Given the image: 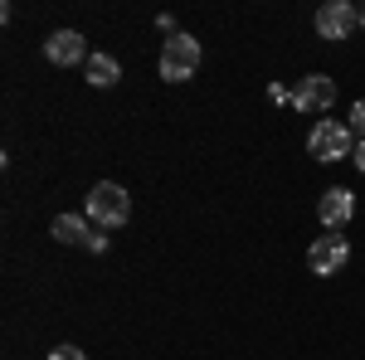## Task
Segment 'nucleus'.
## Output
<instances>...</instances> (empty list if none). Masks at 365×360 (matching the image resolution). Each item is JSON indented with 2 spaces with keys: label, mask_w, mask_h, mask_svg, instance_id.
Returning <instances> with one entry per match:
<instances>
[{
  "label": "nucleus",
  "mask_w": 365,
  "mask_h": 360,
  "mask_svg": "<svg viewBox=\"0 0 365 360\" xmlns=\"http://www.w3.org/2000/svg\"><path fill=\"white\" fill-rule=\"evenodd\" d=\"M49 234H54L58 244H88V220L83 215H58L49 224Z\"/></svg>",
  "instance_id": "obj_10"
},
{
  "label": "nucleus",
  "mask_w": 365,
  "mask_h": 360,
  "mask_svg": "<svg viewBox=\"0 0 365 360\" xmlns=\"http://www.w3.org/2000/svg\"><path fill=\"white\" fill-rule=\"evenodd\" d=\"M83 68H88V83L93 88H117L122 83V63H117L113 54H93Z\"/></svg>",
  "instance_id": "obj_9"
},
{
  "label": "nucleus",
  "mask_w": 365,
  "mask_h": 360,
  "mask_svg": "<svg viewBox=\"0 0 365 360\" xmlns=\"http://www.w3.org/2000/svg\"><path fill=\"white\" fill-rule=\"evenodd\" d=\"M268 98H273V103H292V93H287L282 83H273V88H268Z\"/></svg>",
  "instance_id": "obj_15"
},
{
  "label": "nucleus",
  "mask_w": 365,
  "mask_h": 360,
  "mask_svg": "<svg viewBox=\"0 0 365 360\" xmlns=\"http://www.w3.org/2000/svg\"><path fill=\"white\" fill-rule=\"evenodd\" d=\"M351 132H356V137L365 141V98L356 103V108H351Z\"/></svg>",
  "instance_id": "obj_11"
},
{
  "label": "nucleus",
  "mask_w": 365,
  "mask_h": 360,
  "mask_svg": "<svg viewBox=\"0 0 365 360\" xmlns=\"http://www.w3.org/2000/svg\"><path fill=\"white\" fill-rule=\"evenodd\" d=\"M44 58L49 63H58V68H73V63H88V44H83V34L78 29H54L49 39H44Z\"/></svg>",
  "instance_id": "obj_6"
},
{
  "label": "nucleus",
  "mask_w": 365,
  "mask_h": 360,
  "mask_svg": "<svg viewBox=\"0 0 365 360\" xmlns=\"http://www.w3.org/2000/svg\"><path fill=\"white\" fill-rule=\"evenodd\" d=\"M88 220H98L103 229H117V224L132 220V195L122 190L117 180H98L93 190H88Z\"/></svg>",
  "instance_id": "obj_1"
},
{
  "label": "nucleus",
  "mask_w": 365,
  "mask_h": 360,
  "mask_svg": "<svg viewBox=\"0 0 365 360\" xmlns=\"http://www.w3.org/2000/svg\"><path fill=\"white\" fill-rule=\"evenodd\" d=\"M346 263H351V244H346V234H322V239L307 249V268H312L317 277L341 273Z\"/></svg>",
  "instance_id": "obj_4"
},
{
  "label": "nucleus",
  "mask_w": 365,
  "mask_h": 360,
  "mask_svg": "<svg viewBox=\"0 0 365 360\" xmlns=\"http://www.w3.org/2000/svg\"><path fill=\"white\" fill-rule=\"evenodd\" d=\"M331 103H336V83L327 73H307L302 83L292 88V108L297 112H327Z\"/></svg>",
  "instance_id": "obj_7"
},
{
  "label": "nucleus",
  "mask_w": 365,
  "mask_h": 360,
  "mask_svg": "<svg viewBox=\"0 0 365 360\" xmlns=\"http://www.w3.org/2000/svg\"><path fill=\"white\" fill-rule=\"evenodd\" d=\"M361 25H365V10H361Z\"/></svg>",
  "instance_id": "obj_17"
},
{
  "label": "nucleus",
  "mask_w": 365,
  "mask_h": 360,
  "mask_svg": "<svg viewBox=\"0 0 365 360\" xmlns=\"http://www.w3.org/2000/svg\"><path fill=\"white\" fill-rule=\"evenodd\" d=\"M49 360H88V356L78 351V346H54V351H49Z\"/></svg>",
  "instance_id": "obj_12"
},
{
  "label": "nucleus",
  "mask_w": 365,
  "mask_h": 360,
  "mask_svg": "<svg viewBox=\"0 0 365 360\" xmlns=\"http://www.w3.org/2000/svg\"><path fill=\"white\" fill-rule=\"evenodd\" d=\"M83 249H88V253H108V234H88Z\"/></svg>",
  "instance_id": "obj_13"
},
{
  "label": "nucleus",
  "mask_w": 365,
  "mask_h": 360,
  "mask_svg": "<svg viewBox=\"0 0 365 360\" xmlns=\"http://www.w3.org/2000/svg\"><path fill=\"white\" fill-rule=\"evenodd\" d=\"M351 161H356V170L365 175V141H356V156H351Z\"/></svg>",
  "instance_id": "obj_16"
},
{
  "label": "nucleus",
  "mask_w": 365,
  "mask_h": 360,
  "mask_svg": "<svg viewBox=\"0 0 365 360\" xmlns=\"http://www.w3.org/2000/svg\"><path fill=\"white\" fill-rule=\"evenodd\" d=\"M156 29H161V34H170V39H175V34H180V29H175V20H170V15H156Z\"/></svg>",
  "instance_id": "obj_14"
},
{
  "label": "nucleus",
  "mask_w": 365,
  "mask_h": 360,
  "mask_svg": "<svg viewBox=\"0 0 365 360\" xmlns=\"http://www.w3.org/2000/svg\"><path fill=\"white\" fill-rule=\"evenodd\" d=\"M356 25H361V10H356L351 0H327V5L317 10V34H322V39H331V44L346 39Z\"/></svg>",
  "instance_id": "obj_5"
},
{
  "label": "nucleus",
  "mask_w": 365,
  "mask_h": 360,
  "mask_svg": "<svg viewBox=\"0 0 365 360\" xmlns=\"http://www.w3.org/2000/svg\"><path fill=\"white\" fill-rule=\"evenodd\" d=\"M195 68H200V39L180 29L175 39H166V49L156 58V73L166 83H185V78H195Z\"/></svg>",
  "instance_id": "obj_2"
},
{
  "label": "nucleus",
  "mask_w": 365,
  "mask_h": 360,
  "mask_svg": "<svg viewBox=\"0 0 365 360\" xmlns=\"http://www.w3.org/2000/svg\"><path fill=\"white\" fill-rule=\"evenodd\" d=\"M317 215L327 229H346V224L356 220V190H346V185H331V190H322L317 200Z\"/></svg>",
  "instance_id": "obj_8"
},
{
  "label": "nucleus",
  "mask_w": 365,
  "mask_h": 360,
  "mask_svg": "<svg viewBox=\"0 0 365 360\" xmlns=\"http://www.w3.org/2000/svg\"><path fill=\"white\" fill-rule=\"evenodd\" d=\"M307 151L317 161H341V156H356V132H351V122H317L307 132Z\"/></svg>",
  "instance_id": "obj_3"
}]
</instances>
